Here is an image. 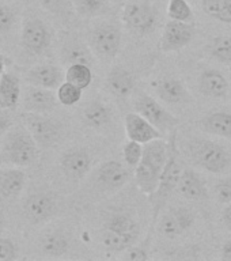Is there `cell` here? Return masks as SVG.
Listing matches in <instances>:
<instances>
[{
  "mask_svg": "<svg viewBox=\"0 0 231 261\" xmlns=\"http://www.w3.org/2000/svg\"><path fill=\"white\" fill-rule=\"evenodd\" d=\"M40 158V146L23 122L14 124L0 143V166L30 167Z\"/></svg>",
  "mask_w": 231,
  "mask_h": 261,
  "instance_id": "obj_1",
  "label": "cell"
},
{
  "mask_svg": "<svg viewBox=\"0 0 231 261\" xmlns=\"http://www.w3.org/2000/svg\"><path fill=\"white\" fill-rule=\"evenodd\" d=\"M170 154V144L163 138L155 139L143 146V156L135 167V182L139 191L150 197L159 185L167 159Z\"/></svg>",
  "mask_w": 231,
  "mask_h": 261,
  "instance_id": "obj_2",
  "label": "cell"
},
{
  "mask_svg": "<svg viewBox=\"0 0 231 261\" xmlns=\"http://www.w3.org/2000/svg\"><path fill=\"white\" fill-rule=\"evenodd\" d=\"M174 139V132H173L171 140L169 142V144H170V154H169V159H167L166 166H165V170H163L162 175H161V181H159V185L158 188H157V191L150 196L151 203H152V208H154V212H152V224H155V222L158 219L159 214L162 211V208L166 205L167 200L170 199V196L173 195V192L177 191L179 175L183 173L178 156H177Z\"/></svg>",
  "mask_w": 231,
  "mask_h": 261,
  "instance_id": "obj_3",
  "label": "cell"
},
{
  "mask_svg": "<svg viewBox=\"0 0 231 261\" xmlns=\"http://www.w3.org/2000/svg\"><path fill=\"white\" fill-rule=\"evenodd\" d=\"M188 154L195 165L214 174L223 173L231 163L230 155L223 146L204 139L192 140L188 146Z\"/></svg>",
  "mask_w": 231,
  "mask_h": 261,
  "instance_id": "obj_4",
  "label": "cell"
},
{
  "mask_svg": "<svg viewBox=\"0 0 231 261\" xmlns=\"http://www.w3.org/2000/svg\"><path fill=\"white\" fill-rule=\"evenodd\" d=\"M20 212L28 223L44 224L57 215L59 201L52 192L33 191L22 200Z\"/></svg>",
  "mask_w": 231,
  "mask_h": 261,
  "instance_id": "obj_5",
  "label": "cell"
},
{
  "mask_svg": "<svg viewBox=\"0 0 231 261\" xmlns=\"http://www.w3.org/2000/svg\"><path fill=\"white\" fill-rule=\"evenodd\" d=\"M122 34L117 24L102 22L95 24L89 37V46L102 60H113L121 50Z\"/></svg>",
  "mask_w": 231,
  "mask_h": 261,
  "instance_id": "obj_6",
  "label": "cell"
},
{
  "mask_svg": "<svg viewBox=\"0 0 231 261\" xmlns=\"http://www.w3.org/2000/svg\"><path fill=\"white\" fill-rule=\"evenodd\" d=\"M22 122L42 148L56 146L63 136V124L46 113H22Z\"/></svg>",
  "mask_w": 231,
  "mask_h": 261,
  "instance_id": "obj_7",
  "label": "cell"
},
{
  "mask_svg": "<svg viewBox=\"0 0 231 261\" xmlns=\"http://www.w3.org/2000/svg\"><path fill=\"white\" fill-rule=\"evenodd\" d=\"M122 22L138 36L150 34L157 26V10L147 0H128L122 8Z\"/></svg>",
  "mask_w": 231,
  "mask_h": 261,
  "instance_id": "obj_8",
  "label": "cell"
},
{
  "mask_svg": "<svg viewBox=\"0 0 231 261\" xmlns=\"http://www.w3.org/2000/svg\"><path fill=\"white\" fill-rule=\"evenodd\" d=\"M20 44L33 56H41L48 52L52 44V33L44 20L36 16L28 18L22 23Z\"/></svg>",
  "mask_w": 231,
  "mask_h": 261,
  "instance_id": "obj_9",
  "label": "cell"
},
{
  "mask_svg": "<svg viewBox=\"0 0 231 261\" xmlns=\"http://www.w3.org/2000/svg\"><path fill=\"white\" fill-rule=\"evenodd\" d=\"M135 112L142 114L152 125L162 134L165 132H174L175 126L178 125V118L171 114L165 106L159 103L154 97L143 94L135 102Z\"/></svg>",
  "mask_w": 231,
  "mask_h": 261,
  "instance_id": "obj_10",
  "label": "cell"
},
{
  "mask_svg": "<svg viewBox=\"0 0 231 261\" xmlns=\"http://www.w3.org/2000/svg\"><path fill=\"white\" fill-rule=\"evenodd\" d=\"M196 33L193 22L169 20L163 28L162 37L159 41V48L165 53L177 52L189 45Z\"/></svg>",
  "mask_w": 231,
  "mask_h": 261,
  "instance_id": "obj_11",
  "label": "cell"
},
{
  "mask_svg": "<svg viewBox=\"0 0 231 261\" xmlns=\"http://www.w3.org/2000/svg\"><path fill=\"white\" fill-rule=\"evenodd\" d=\"M196 219L195 212L187 207H174L165 212L159 219L158 230L166 238H177L183 236L193 226Z\"/></svg>",
  "mask_w": 231,
  "mask_h": 261,
  "instance_id": "obj_12",
  "label": "cell"
},
{
  "mask_svg": "<svg viewBox=\"0 0 231 261\" xmlns=\"http://www.w3.org/2000/svg\"><path fill=\"white\" fill-rule=\"evenodd\" d=\"M93 166V156L85 148H69L59 159L61 173L68 179L81 181Z\"/></svg>",
  "mask_w": 231,
  "mask_h": 261,
  "instance_id": "obj_13",
  "label": "cell"
},
{
  "mask_svg": "<svg viewBox=\"0 0 231 261\" xmlns=\"http://www.w3.org/2000/svg\"><path fill=\"white\" fill-rule=\"evenodd\" d=\"M22 108L29 113H50L57 106V93L50 89L29 86L22 91Z\"/></svg>",
  "mask_w": 231,
  "mask_h": 261,
  "instance_id": "obj_14",
  "label": "cell"
},
{
  "mask_svg": "<svg viewBox=\"0 0 231 261\" xmlns=\"http://www.w3.org/2000/svg\"><path fill=\"white\" fill-rule=\"evenodd\" d=\"M71 237L60 227L46 228L37 238L36 249L41 256L61 257L69 250Z\"/></svg>",
  "mask_w": 231,
  "mask_h": 261,
  "instance_id": "obj_15",
  "label": "cell"
},
{
  "mask_svg": "<svg viewBox=\"0 0 231 261\" xmlns=\"http://www.w3.org/2000/svg\"><path fill=\"white\" fill-rule=\"evenodd\" d=\"M23 77L29 85L57 90L65 79V73H63L60 67L44 63V64H37L32 68H29L23 73Z\"/></svg>",
  "mask_w": 231,
  "mask_h": 261,
  "instance_id": "obj_16",
  "label": "cell"
},
{
  "mask_svg": "<svg viewBox=\"0 0 231 261\" xmlns=\"http://www.w3.org/2000/svg\"><path fill=\"white\" fill-rule=\"evenodd\" d=\"M28 175L22 167H2L0 169V199L3 201H15L23 193Z\"/></svg>",
  "mask_w": 231,
  "mask_h": 261,
  "instance_id": "obj_17",
  "label": "cell"
},
{
  "mask_svg": "<svg viewBox=\"0 0 231 261\" xmlns=\"http://www.w3.org/2000/svg\"><path fill=\"white\" fill-rule=\"evenodd\" d=\"M125 132L130 140L146 144L155 139L163 138V134L157 129L147 118L138 112H132L125 116Z\"/></svg>",
  "mask_w": 231,
  "mask_h": 261,
  "instance_id": "obj_18",
  "label": "cell"
},
{
  "mask_svg": "<svg viewBox=\"0 0 231 261\" xmlns=\"http://www.w3.org/2000/svg\"><path fill=\"white\" fill-rule=\"evenodd\" d=\"M152 86H154L157 97L166 103L178 105V103H187L191 101V94L184 86L183 82L177 77H162L155 82Z\"/></svg>",
  "mask_w": 231,
  "mask_h": 261,
  "instance_id": "obj_19",
  "label": "cell"
},
{
  "mask_svg": "<svg viewBox=\"0 0 231 261\" xmlns=\"http://www.w3.org/2000/svg\"><path fill=\"white\" fill-rule=\"evenodd\" d=\"M104 228L117 232L132 245L136 244L140 237V224L134 216L126 212H112L110 215L106 216Z\"/></svg>",
  "mask_w": 231,
  "mask_h": 261,
  "instance_id": "obj_20",
  "label": "cell"
},
{
  "mask_svg": "<svg viewBox=\"0 0 231 261\" xmlns=\"http://www.w3.org/2000/svg\"><path fill=\"white\" fill-rule=\"evenodd\" d=\"M131 178V171L117 161L104 162L97 170V182L106 189H118Z\"/></svg>",
  "mask_w": 231,
  "mask_h": 261,
  "instance_id": "obj_21",
  "label": "cell"
},
{
  "mask_svg": "<svg viewBox=\"0 0 231 261\" xmlns=\"http://www.w3.org/2000/svg\"><path fill=\"white\" fill-rule=\"evenodd\" d=\"M177 192L184 199L191 200V201H204L208 197L206 184L201 177L192 169L183 170L179 175Z\"/></svg>",
  "mask_w": 231,
  "mask_h": 261,
  "instance_id": "obj_22",
  "label": "cell"
},
{
  "mask_svg": "<svg viewBox=\"0 0 231 261\" xmlns=\"http://www.w3.org/2000/svg\"><path fill=\"white\" fill-rule=\"evenodd\" d=\"M106 86L113 95L125 99L132 94L135 89L134 75L126 68L118 65L110 69L106 76Z\"/></svg>",
  "mask_w": 231,
  "mask_h": 261,
  "instance_id": "obj_23",
  "label": "cell"
},
{
  "mask_svg": "<svg viewBox=\"0 0 231 261\" xmlns=\"http://www.w3.org/2000/svg\"><path fill=\"white\" fill-rule=\"evenodd\" d=\"M22 98L19 77L4 71L0 75V108L6 110L15 109Z\"/></svg>",
  "mask_w": 231,
  "mask_h": 261,
  "instance_id": "obj_24",
  "label": "cell"
},
{
  "mask_svg": "<svg viewBox=\"0 0 231 261\" xmlns=\"http://www.w3.org/2000/svg\"><path fill=\"white\" fill-rule=\"evenodd\" d=\"M200 91L210 98H224L228 93L227 79L216 69H206L199 77Z\"/></svg>",
  "mask_w": 231,
  "mask_h": 261,
  "instance_id": "obj_25",
  "label": "cell"
},
{
  "mask_svg": "<svg viewBox=\"0 0 231 261\" xmlns=\"http://www.w3.org/2000/svg\"><path fill=\"white\" fill-rule=\"evenodd\" d=\"M93 50L90 46L83 44L81 40L78 38H68L64 41V44L61 46V61L67 65L82 64L93 65Z\"/></svg>",
  "mask_w": 231,
  "mask_h": 261,
  "instance_id": "obj_26",
  "label": "cell"
},
{
  "mask_svg": "<svg viewBox=\"0 0 231 261\" xmlns=\"http://www.w3.org/2000/svg\"><path fill=\"white\" fill-rule=\"evenodd\" d=\"M82 118L89 128L99 130L109 125L110 120H112V112H110L109 106L105 105L104 102L91 101L85 106Z\"/></svg>",
  "mask_w": 231,
  "mask_h": 261,
  "instance_id": "obj_27",
  "label": "cell"
},
{
  "mask_svg": "<svg viewBox=\"0 0 231 261\" xmlns=\"http://www.w3.org/2000/svg\"><path fill=\"white\" fill-rule=\"evenodd\" d=\"M201 125L208 134L231 139V113L228 112L210 113L201 120Z\"/></svg>",
  "mask_w": 231,
  "mask_h": 261,
  "instance_id": "obj_28",
  "label": "cell"
},
{
  "mask_svg": "<svg viewBox=\"0 0 231 261\" xmlns=\"http://www.w3.org/2000/svg\"><path fill=\"white\" fill-rule=\"evenodd\" d=\"M112 0H73L75 11L85 18H97L110 11Z\"/></svg>",
  "mask_w": 231,
  "mask_h": 261,
  "instance_id": "obj_29",
  "label": "cell"
},
{
  "mask_svg": "<svg viewBox=\"0 0 231 261\" xmlns=\"http://www.w3.org/2000/svg\"><path fill=\"white\" fill-rule=\"evenodd\" d=\"M65 81L79 86L83 90L87 89L93 83V69L90 65L82 63L68 65L65 71Z\"/></svg>",
  "mask_w": 231,
  "mask_h": 261,
  "instance_id": "obj_30",
  "label": "cell"
},
{
  "mask_svg": "<svg viewBox=\"0 0 231 261\" xmlns=\"http://www.w3.org/2000/svg\"><path fill=\"white\" fill-rule=\"evenodd\" d=\"M203 11L212 19L231 23V0H203Z\"/></svg>",
  "mask_w": 231,
  "mask_h": 261,
  "instance_id": "obj_31",
  "label": "cell"
},
{
  "mask_svg": "<svg viewBox=\"0 0 231 261\" xmlns=\"http://www.w3.org/2000/svg\"><path fill=\"white\" fill-rule=\"evenodd\" d=\"M207 49L208 53L216 61L223 64H231V37L219 36L212 38Z\"/></svg>",
  "mask_w": 231,
  "mask_h": 261,
  "instance_id": "obj_32",
  "label": "cell"
},
{
  "mask_svg": "<svg viewBox=\"0 0 231 261\" xmlns=\"http://www.w3.org/2000/svg\"><path fill=\"white\" fill-rule=\"evenodd\" d=\"M82 95H83V89L71 82H63L57 89V99L64 106L76 105L82 99Z\"/></svg>",
  "mask_w": 231,
  "mask_h": 261,
  "instance_id": "obj_33",
  "label": "cell"
},
{
  "mask_svg": "<svg viewBox=\"0 0 231 261\" xmlns=\"http://www.w3.org/2000/svg\"><path fill=\"white\" fill-rule=\"evenodd\" d=\"M167 16L171 20L193 22V10L187 0H169Z\"/></svg>",
  "mask_w": 231,
  "mask_h": 261,
  "instance_id": "obj_34",
  "label": "cell"
},
{
  "mask_svg": "<svg viewBox=\"0 0 231 261\" xmlns=\"http://www.w3.org/2000/svg\"><path fill=\"white\" fill-rule=\"evenodd\" d=\"M101 240L104 246L108 250H112V252H125L126 249H130L132 246L130 241L125 240L124 237L117 234V232L106 230V228H102Z\"/></svg>",
  "mask_w": 231,
  "mask_h": 261,
  "instance_id": "obj_35",
  "label": "cell"
},
{
  "mask_svg": "<svg viewBox=\"0 0 231 261\" xmlns=\"http://www.w3.org/2000/svg\"><path fill=\"white\" fill-rule=\"evenodd\" d=\"M18 22L15 8L10 4L0 2V36H6L11 33Z\"/></svg>",
  "mask_w": 231,
  "mask_h": 261,
  "instance_id": "obj_36",
  "label": "cell"
},
{
  "mask_svg": "<svg viewBox=\"0 0 231 261\" xmlns=\"http://www.w3.org/2000/svg\"><path fill=\"white\" fill-rule=\"evenodd\" d=\"M143 146L142 143L130 140L122 146V158L130 167H136L139 162L142 161L143 156Z\"/></svg>",
  "mask_w": 231,
  "mask_h": 261,
  "instance_id": "obj_37",
  "label": "cell"
},
{
  "mask_svg": "<svg viewBox=\"0 0 231 261\" xmlns=\"http://www.w3.org/2000/svg\"><path fill=\"white\" fill-rule=\"evenodd\" d=\"M41 6L53 15H68L73 7V0H40Z\"/></svg>",
  "mask_w": 231,
  "mask_h": 261,
  "instance_id": "obj_38",
  "label": "cell"
},
{
  "mask_svg": "<svg viewBox=\"0 0 231 261\" xmlns=\"http://www.w3.org/2000/svg\"><path fill=\"white\" fill-rule=\"evenodd\" d=\"M19 257V249L11 238H0V260L14 261Z\"/></svg>",
  "mask_w": 231,
  "mask_h": 261,
  "instance_id": "obj_39",
  "label": "cell"
},
{
  "mask_svg": "<svg viewBox=\"0 0 231 261\" xmlns=\"http://www.w3.org/2000/svg\"><path fill=\"white\" fill-rule=\"evenodd\" d=\"M215 196L219 203H231V177L219 179L215 184Z\"/></svg>",
  "mask_w": 231,
  "mask_h": 261,
  "instance_id": "obj_40",
  "label": "cell"
},
{
  "mask_svg": "<svg viewBox=\"0 0 231 261\" xmlns=\"http://www.w3.org/2000/svg\"><path fill=\"white\" fill-rule=\"evenodd\" d=\"M122 257L128 261H146L150 258V254L144 245H132L130 249H126L125 254Z\"/></svg>",
  "mask_w": 231,
  "mask_h": 261,
  "instance_id": "obj_41",
  "label": "cell"
},
{
  "mask_svg": "<svg viewBox=\"0 0 231 261\" xmlns=\"http://www.w3.org/2000/svg\"><path fill=\"white\" fill-rule=\"evenodd\" d=\"M4 110L6 109L0 108V136H3V135L14 125L12 118L10 117L7 114V112H4Z\"/></svg>",
  "mask_w": 231,
  "mask_h": 261,
  "instance_id": "obj_42",
  "label": "cell"
},
{
  "mask_svg": "<svg viewBox=\"0 0 231 261\" xmlns=\"http://www.w3.org/2000/svg\"><path fill=\"white\" fill-rule=\"evenodd\" d=\"M222 222H223L224 227L231 231V203L227 204V207H224L222 212Z\"/></svg>",
  "mask_w": 231,
  "mask_h": 261,
  "instance_id": "obj_43",
  "label": "cell"
},
{
  "mask_svg": "<svg viewBox=\"0 0 231 261\" xmlns=\"http://www.w3.org/2000/svg\"><path fill=\"white\" fill-rule=\"evenodd\" d=\"M220 258L223 261H231V240L224 242L223 248H222V256Z\"/></svg>",
  "mask_w": 231,
  "mask_h": 261,
  "instance_id": "obj_44",
  "label": "cell"
},
{
  "mask_svg": "<svg viewBox=\"0 0 231 261\" xmlns=\"http://www.w3.org/2000/svg\"><path fill=\"white\" fill-rule=\"evenodd\" d=\"M4 68H6V61H4L3 56L0 55V75L4 72Z\"/></svg>",
  "mask_w": 231,
  "mask_h": 261,
  "instance_id": "obj_45",
  "label": "cell"
},
{
  "mask_svg": "<svg viewBox=\"0 0 231 261\" xmlns=\"http://www.w3.org/2000/svg\"><path fill=\"white\" fill-rule=\"evenodd\" d=\"M114 4H125L128 0H112Z\"/></svg>",
  "mask_w": 231,
  "mask_h": 261,
  "instance_id": "obj_46",
  "label": "cell"
}]
</instances>
